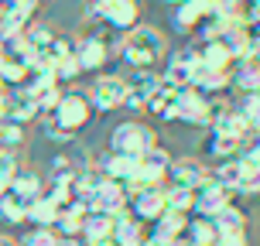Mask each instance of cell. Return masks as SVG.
Instances as JSON below:
<instances>
[{
    "instance_id": "6da1fadb",
    "label": "cell",
    "mask_w": 260,
    "mask_h": 246,
    "mask_svg": "<svg viewBox=\"0 0 260 246\" xmlns=\"http://www.w3.org/2000/svg\"><path fill=\"white\" fill-rule=\"evenodd\" d=\"M117 52H120L123 68H130V72H151V68H157V62L168 58V38L154 24H144L141 21L130 34H123Z\"/></svg>"
},
{
    "instance_id": "7a4b0ae2",
    "label": "cell",
    "mask_w": 260,
    "mask_h": 246,
    "mask_svg": "<svg viewBox=\"0 0 260 246\" xmlns=\"http://www.w3.org/2000/svg\"><path fill=\"white\" fill-rule=\"evenodd\" d=\"M151 147H157L154 130L141 123V120H123L110 130V154L117 157H130V161H141Z\"/></svg>"
},
{
    "instance_id": "3957f363",
    "label": "cell",
    "mask_w": 260,
    "mask_h": 246,
    "mask_svg": "<svg viewBox=\"0 0 260 246\" xmlns=\"http://www.w3.org/2000/svg\"><path fill=\"white\" fill-rule=\"evenodd\" d=\"M48 120H52L58 130H65L69 137H76L79 130H86L89 120H92V106H89V99H86V92L65 89L58 106H55V113H48Z\"/></svg>"
},
{
    "instance_id": "277c9868",
    "label": "cell",
    "mask_w": 260,
    "mask_h": 246,
    "mask_svg": "<svg viewBox=\"0 0 260 246\" xmlns=\"http://www.w3.org/2000/svg\"><path fill=\"white\" fill-rule=\"evenodd\" d=\"M89 14L103 27L117 31V34H130L141 24V4L137 0H100V4L89 7Z\"/></svg>"
},
{
    "instance_id": "5b68a950",
    "label": "cell",
    "mask_w": 260,
    "mask_h": 246,
    "mask_svg": "<svg viewBox=\"0 0 260 246\" xmlns=\"http://www.w3.org/2000/svg\"><path fill=\"white\" fill-rule=\"evenodd\" d=\"M123 96H127V79L117 76V72L96 76L89 92H86L92 113H113V110H120V106H123Z\"/></svg>"
},
{
    "instance_id": "8992f818",
    "label": "cell",
    "mask_w": 260,
    "mask_h": 246,
    "mask_svg": "<svg viewBox=\"0 0 260 246\" xmlns=\"http://www.w3.org/2000/svg\"><path fill=\"white\" fill-rule=\"evenodd\" d=\"M72 55L79 62V72H89V76H103V65L113 58L110 45H106V34H79Z\"/></svg>"
},
{
    "instance_id": "52a82bcc",
    "label": "cell",
    "mask_w": 260,
    "mask_h": 246,
    "mask_svg": "<svg viewBox=\"0 0 260 246\" xmlns=\"http://www.w3.org/2000/svg\"><path fill=\"white\" fill-rule=\"evenodd\" d=\"M230 202H236L233 192H230V188H222V185H216V182H212V171H209V182L195 188V208H192V216L212 222V216H219Z\"/></svg>"
},
{
    "instance_id": "ba28073f",
    "label": "cell",
    "mask_w": 260,
    "mask_h": 246,
    "mask_svg": "<svg viewBox=\"0 0 260 246\" xmlns=\"http://www.w3.org/2000/svg\"><path fill=\"white\" fill-rule=\"evenodd\" d=\"M195 65H199V48H178V52H168L161 79L168 82L171 89H188Z\"/></svg>"
},
{
    "instance_id": "9c48e42d",
    "label": "cell",
    "mask_w": 260,
    "mask_h": 246,
    "mask_svg": "<svg viewBox=\"0 0 260 246\" xmlns=\"http://www.w3.org/2000/svg\"><path fill=\"white\" fill-rule=\"evenodd\" d=\"M209 182V164L199 161L195 154H182V157H171V168H168V185H182V188H199V185Z\"/></svg>"
},
{
    "instance_id": "30bf717a",
    "label": "cell",
    "mask_w": 260,
    "mask_h": 246,
    "mask_svg": "<svg viewBox=\"0 0 260 246\" xmlns=\"http://www.w3.org/2000/svg\"><path fill=\"white\" fill-rule=\"evenodd\" d=\"M127 212L141 222V226L157 222L165 212H168V205H165V188H147V192H141V195H130Z\"/></svg>"
},
{
    "instance_id": "8fae6325",
    "label": "cell",
    "mask_w": 260,
    "mask_h": 246,
    "mask_svg": "<svg viewBox=\"0 0 260 246\" xmlns=\"http://www.w3.org/2000/svg\"><path fill=\"white\" fill-rule=\"evenodd\" d=\"M199 161H206L209 168L212 164H222V161H230V157H240V144L230 140V137H222L216 130H202V137H199Z\"/></svg>"
},
{
    "instance_id": "7c38bea8",
    "label": "cell",
    "mask_w": 260,
    "mask_h": 246,
    "mask_svg": "<svg viewBox=\"0 0 260 246\" xmlns=\"http://www.w3.org/2000/svg\"><path fill=\"white\" fill-rule=\"evenodd\" d=\"M209 17H212V0H185V4L175 7L171 24H175L178 34H195Z\"/></svg>"
},
{
    "instance_id": "4fadbf2b",
    "label": "cell",
    "mask_w": 260,
    "mask_h": 246,
    "mask_svg": "<svg viewBox=\"0 0 260 246\" xmlns=\"http://www.w3.org/2000/svg\"><path fill=\"white\" fill-rule=\"evenodd\" d=\"M147 117H154L157 123H178V89H171L168 82L161 79V86L151 92V99L144 106Z\"/></svg>"
},
{
    "instance_id": "5bb4252c",
    "label": "cell",
    "mask_w": 260,
    "mask_h": 246,
    "mask_svg": "<svg viewBox=\"0 0 260 246\" xmlns=\"http://www.w3.org/2000/svg\"><path fill=\"white\" fill-rule=\"evenodd\" d=\"M127 192H123V185H113V182H106L92 192L89 198V208L92 212H103V216H120V212H127Z\"/></svg>"
},
{
    "instance_id": "9a60e30c",
    "label": "cell",
    "mask_w": 260,
    "mask_h": 246,
    "mask_svg": "<svg viewBox=\"0 0 260 246\" xmlns=\"http://www.w3.org/2000/svg\"><path fill=\"white\" fill-rule=\"evenodd\" d=\"M185 216H175V212H165L157 222H151L147 226V243L151 246H171V243H178L185 233Z\"/></svg>"
},
{
    "instance_id": "2e32d148",
    "label": "cell",
    "mask_w": 260,
    "mask_h": 246,
    "mask_svg": "<svg viewBox=\"0 0 260 246\" xmlns=\"http://www.w3.org/2000/svg\"><path fill=\"white\" fill-rule=\"evenodd\" d=\"M11 195H17L21 202H35L45 195V174L38 168H31V164H21L17 174H14L11 182Z\"/></svg>"
},
{
    "instance_id": "e0dca14e",
    "label": "cell",
    "mask_w": 260,
    "mask_h": 246,
    "mask_svg": "<svg viewBox=\"0 0 260 246\" xmlns=\"http://www.w3.org/2000/svg\"><path fill=\"white\" fill-rule=\"evenodd\" d=\"M86 212H89V205L72 202L69 208H62V212H58L52 233L58 236V239H82V219H86Z\"/></svg>"
},
{
    "instance_id": "ac0fdd59",
    "label": "cell",
    "mask_w": 260,
    "mask_h": 246,
    "mask_svg": "<svg viewBox=\"0 0 260 246\" xmlns=\"http://www.w3.org/2000/svg\"><path fill=\"white\" fill-rule=\"evenodd\" d=\"M230 86L233 92L240 96H250V92H260V62L257 58H243V62L233 65V72H230Z\"/></svg>"
},
{
    "instance_id": "d6986e66",
    "label": "cell",
    "mask_w": 260,
    "mask_h": 246,
    "mask_svg": "<svg viewBox=\"0 0 260 246\" xmlns=\"http://www.w3.org/2000/svg\"><path fill=\"white\" fill-rule=\"evenodd\" d=\"M199 62L206 65V68H212V72H226V76H230L236 58L226 52V45H222L219 38H212V41H206V45H199Z\"/></svg>"
},
{
    "instance_id": "ffe728a7",
    "label": "cell",
    "mask_w": 260,
    "mask_h": 246,
    "mask_svg": "<svg viewBox=\"0 0 260 246\" xmlns=\"http://www.w3.org/2000/svg\"><path fill=\"white\" fill-rule=\"evenodd\" d=\"M4 106H7V120H14V123H21V127H27L31 120H38V103L31 99V96H24V92H7L4 96Z\"/></svg>"
},
{
    "instance_id": "44dd1931",
    "label": "cell",
    "mask_w": 260,
    "mask_h": 246,
    "mask_svg": "<svg viewBox=\"0 0 260 246\" xmlns=\"http://www.w3.org/2000/svg\"><path fill=\"white\" fill-rule=\"evenodd\" d=\"M58 219V205H55L48 195H41L35 202H27V216L24 222H31V229H52Z\"/></svg>"
},
{
    "instance_id": "7402d4cb",
    "label": "cell",
    "mask_w": 260,
    "mask_h": 246,
    "mask_svg": "<svg viewBox=\"0 0 260 246\" xmlns=\"http://www.w3.org/2000/svg\"><path fill=\"white\" fill-rule=\"evenodd\" d=\"M113 222L117 216H103V212H86L82 219V243H100V239H110L113 236Z\"/></svg>"
},
{
    "instance_id": "603a6c76",
    "label": "cell",
    "mask_w": 260,
    "mask_h": 246,
    "mask_svg": "<svg viewBox=\"0 0 260 246\" xmlns=\"http://www.w3.org/2000/svg\"><path fill=\"white\" fill-rule=\"evenodd\" d=\"M212 226H216V233H236V229H247V226H250V212L240 205V202H230L219 216H212Z\"/></svg>"
},
{
    "instance_id": "cb8c5ba5",
    "label": "cell",
    "mask_w": 260,
    "mask_h": 246,
    "mask_svg": "<svg viewBox=\"0 0 260 246\" xmlns=\"http://www.w3.org/2000/svg\"><path fill=\"white\" fill-rule=\"evenodd\" d=\"M185 246H212L216 243V226L209 219H199V216H188L185 222V233H182Z\"/></svg>"
},
{
    "instance_id": "d4e9b609",
    "label": "cell",
    "mask_w": 260,
    "mask_h": 246,
    "mask_svg": "<svg viewBox=\"0 0 260 246\" xmlns=\"http://www.w3.org/2000/svg\"><path fill=\"white\" fill-rule=\"evenodd\" d=\"M165 205H168V212L188 219L195 208V192L192 188H182V185H165Z\"/></svg>"
},
{
    "instance_id": "484cf974",
    "label": "cell",
    "mask_w": 260,
    "mask_h": 246,
    "mask_svg": "<svg viewBox=\"0 0 260 246\" xmlns=\"http://www.w3.org/2000/svg\"><path fill=\"white\" fill-rule=\"evenodd\" d=\"M55 34H58V31H55L52 24H45V21H31V24L24 27L21 38H24V45L31 48V55H35V52H41V48H48V45L55 41Z\"/></svg>"
},
{
    "instance_id": "4316f807",
    "label": "cell",
    "mask_w": 260,
    "mask_h": 246,
    "mask_svg": "<svg viewBox=\"0 0 260 246\" xmlns=\"http://www.w3.org/2000/svg\"><path fill=\"white\" fill-rule=\"evenodd\" d=\"M27 216V202H21L17 195H0V222H7V226H21Z\"/></svg>"
},
{
    "instance_id": "83f0119b",
    "label": "cell",
    "mask_w": 260,
    "mask_h": 246,
    "mask_svg": "<svg viewBox=\"0 0 260 246\" xmlns=\"http://www.w3.org/2000/svg\"><path fill=\"white\" fill-rule=\"evenodd\" d=\"M27 133L21 123H14V120H0V151H17V147H24Z\"/></svg>"
},
{
    "instance_id": "f1b7e54d",
    "label": "cell",
    "mask_w": 260,
    "mask_h": 246,
    "mask_svg": "<svg viewBox=\"0 0 260 246\" xmlns=\"http://www.w3.org/2000/svg\"><path fill=\"white\" fill-rule=\"evenodd\" d=\"M157 86H161V72H157V68H151V72H130V79H127V89L141 92L147 99H151V92H154Z\"/></svg>"
},
{
    "instance_id": "f546056e",
    "label": "cell",
    "mask_w": 260,
    "mask_h": 246,
    "mask_svg": "<svg viewBox=\"0 0 260 246\" xmlns=\"http://www.w3.org/2000/svg\"><path fill=\"white\" fill-rule=\"evenodd\" d=\"M79 76H82V72H79L76 55H69V58H62V62H58V65L52 68V79H55V86H58V89H65L69 82H76Z\"/></svg>"
},
{
    "instance_id": "4dcf8cb0",
    "label": "cell",
    "mask_w": 260,
    "mask_h": 246,
    "mask_svg": "<svg viewBox=\"0 0 260 246\" xmlns=\"http://www.w3.org/2000/svg\"><path fill=\"white\" fill-rule=\"evenodd\" d=\"M17 168H21L17 154L14 151H0V195L11 192V182H14V174H17Z\"/></svg>"
},
{
    "instance_id": "1f68e13d",
    "label": "cell",
    "mask_w": 260,
    "mask_h": 246,
    "mask_svg": "<svg viewBox=\"0 0 260 246\" xmlns=\"http://www.w3.org/2000/svg\"><path fill=\"white\" fill-rule=\"evenodd\" d=\"M233 106L243 113V120H247L250 127L257 130L260 127V92H250V96H240V99H233Z\"/></svg>"
},
{
    "instance_id": "d6a6232c",
    "label": "cell",
    "mask_w": 260,
    "mask_h": 246,
    "mask_svg": "<svg viewBox=\"0 0 260 246\" xmlns=\"http://www.w3.org/2000/svg\"><path fill=\"white\" fill-rule=\"evenodd\" d=\"M17 243L21 246H58V236H55L52 229H31V233H24Z\"/></svg>"
},
{
    "instance_id": "836d02e7",
    "label": "cell",
    "mask_w": 260,
    "mask_h": 246,
    "mask_svg": "<svg viewBox=\"0 0 260 246\" xmlns=\"http://www.w3.org/2000/svg\"><path fill=\"white\" fill-rule=\"evenodd\" d=\"M62 92H65V89L52 86L48 92H41L38 99H35V103H38V113H41V117H48V113H55V106H58V99H62Z\"/></svg>"
},
{
    "instance_id": "e575fe53",
    "label": "cell",
    "mask_w": 260,
    "mask_h": 246,
    "mask_svg": "<svg viewBox=\"0 0 260 246\" xmlns=\"http://www.w3.org/2000/svg\"><path fill=\"white\" fill-rule=\"evenodd\" d=\"M212 246H250V233L247 229H236V233H216Z\"/></svg>"
},
{
    "instance_id": "d590c367",
    "label": "cell",
    "mask_w": 260,
    "mask_h": 246,
    "mask_svg": "<svg viewBox=\"0 0 260 246\" xmlns=\"http://www.w3.org/2000/svg\"><path fill=\"white\" fill-rule=\"evenodd\" d=\"M41 130H45V137H48L52 144H58V147H69V144L76 140V137H69L65 130H58V127H55L52 120H45V123H41Z\"/></svg>"
},
{
    "instance_id": "8d00e7d4",
    "label": "cell",
    "mask_w": 260,
    "mask_h": 246,
    "mask_svg": "<svg viewBox=\"0 0 260 246\" xmlns=\"http://www.w3.org/2000/svg\"><path fill=\"white\" fill-rule=\"evenodd\" d=\"M144 106H147V96H141V92L127 89V96H123V106H120V110H130V113H144Z\"/></svg>"
},
{
    "instance_id": "74e56055",
    "label": "cell",
    "mask_w": 260,
    "mask_h": 246,
    "mask_svg": "<svg viewBox=\"0 0 260 246\" xmlns=\"http://www.w3.org/2000/svg\"><path fill=\"white\" fill-rule=\"evenodd\" d=\"M0 246H21L14 236H7V233H0Z\"/></svg>"
},
{
    "instance_id": "f35d334b",
    "label": "cell",
    "mask_w": 260,
    "mask_h": 246,
    "mask_svg": "<svg viewBox=\"0 0 260 246\" xmlns=\"http://www.w3.org/2000/svg\"><path fill=\"white\" fill-rule=\"evenodd\" d=\"M257 195H260V192H257Z\"/></svg>"
}]
</instances>
